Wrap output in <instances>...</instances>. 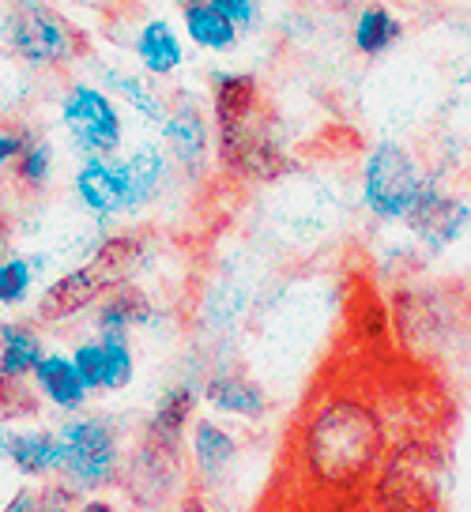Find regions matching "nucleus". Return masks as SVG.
<instances>
[{
    "mask_svg": "<svg viewBox=\"0 0 471 512\" xmlns=\"http://www.w3.org/2000/svg\"><path fill=\"white\" fill-rule=\"evenodd\" d=\"M200 396L212 407L215 415L242 418V422H260L268 415V392L245 373H212L200 384Z\"/></svg>",
    "mask_w": 471,
    "mask_h": 512,
    "instance_id": "ddd939ff",
    "label": "nucleus"
},
{
    "mask_svg": "<svg viewBox=\"0 0 471 512\" xmlns=\"http://www.w3.org/2000/svg\"><path fill=\"white\" fill-rule=\"evenodd\" d=\"M76 512H117V505H110L106 497H83Z\"/></svg>",
    "mask_w": 471,
    "mask_h": 512,
    "instance_id": "2f4dec72",
    "label": "nucleus"
},
{
    "mask_svg": "<svg viewBox=\"0 0 471 512\" xmlns=\"http://www.w3.org/2000/svg\"><path fill=\"white\" fill-rule=\"evenodd\" d=\"M110 287H114L110 275L102 272L95 260H91V264H80V268L65 272L61 279H53V283L38 294L34 317H38V324H65V320L80 317L87 309H95V305L106 298Z\"/></svg>",
    "mask_w": 471,
    "mask_h": 512,
    "instance_id": "6e6552de",
    "label": "nucleus"
},
{
    "mask_svg": "<svg viewBox=\"0 0 471 512\" xmlns=\"http://www.w3.org/2000/svg\"><path fill=\"white\" fill-rule=\"evenodd\" d=\"M57 121L65 128L68 144L76 147L83 159H91V155H117L121 144H125L121 102L102 83H68V91L61 95V106H57Z\"/></svg>",
    "mask_w": 471,
    "mask_h": 512,
    "instance_id": "39448f33",
    "label": "nucleus"
},
{
    "mask_svg": "<svg viewBox=\"0 0 471 512\" xmlns=\"http://www.w3.org/2000/svg\"><path fill=\"white\" fill-rule=\"evenodd\" d=\"M31 140V132H23V128H12V125H0V170H12L19 159V151L27 147Z\"/></svg>",
    "mask_w": 471,
    "mask_h": 512,
    "instance_id": "c756f323",
    "label": "nucleus"
},
{
    "mask_svg": "<svg viewBox=\"0 0 471 512\" xmlns=\"http://www.w3.org/2000/svg\"><path fill=\"white\" fill-rule=\"evenodd\" d=\"M238 456V437L219 426L215 418H196L189 426V460H193L200 479H219Z\"/></svg>",
    "mask_w": 471,
    "mask_h": 512,
    "instance_id": "dca6fc26",
    "label": "nucleus"
},
{
    "mask_svg": "<svg viewBox=\"0 0 471 512\" xmlns=\"http://www.w3.org/2000/svg\"><path fill=\"white\" fill-rule=\"evenodd\" d=\"M151 317H155V305L144 290L132 283H117L95 305V332H132Z\"/></svg>",
    "mask_w": 471,
    "mask_h": 512,
    "instance_id": "412c9836",
    "label": "nucleus"
},
{
    "mask_svg": "<svg viewBox=\"0 0 471 512\" xmlns=\"http://www.w3.org/2000/svg\"><path fill=\"white\" fill-rule=\"evenodd\" d=\"M0 91H4V80H0Z\"/></svg>",
    "mask_w": 471,
    "mask_h": 512,
    "instance_id": "e433bc0d",
    "label": "nucleus"
},
{
    "mask_svg": "<svg viewBox=\"0 0 471 512\" xmlns=\"http://www.w3.org/2000/svg\"><path fill=\"white\" fill-rule=\"evenodd\" d=\"M121 162H125V177H129V215H136L159 200L174 162H170L163 144H151V140L136 144Z\"/></svg>",
    "mask_w": 471,
    "mask_h": 512,
    "instance_id": "2eb2a0df",
    "label": "nucleus"
},
{
    "mask_svg": "<svg viewBox=\"0 0 471 512\" xmlns=\"http://www.w3.org/2000/svg\"><path fill=\"white\" fill-rule=\"evenodd\" d=\"M42 411V396L34 381H4L0 377V418L16 422V418H34Z\"/></svg>",
    "mask_w": 471,
    "mask_h": 512,
    "instance_id": "a878e982",
    "label": "nucleus"
},
{
    "mask_svg": "<svg viewBox=\"0 0 471 512\" xmlns=\"http://www.w3.org/2000/svg\"><path fill=\"white\" fill-rule=\"evenodd\" d=\"M0 38L12 49L16 61L38 68V72H61L87 53V42L76 31V23H68V16H61L57 8H49L42 0H19L4 16Z\"/></svg>",
    "mask_w": 471,
    "mask_h": 512,
    "instance_id": "7ed1b4c3",
    "label": "nucleus"
},
{
    "mask_svg": "<svg viewBox=\"0 0 471 512\" xmlns=\"http://www.w3.org/2000/svg\"><path fill=\"white\" fill-rule=\"evenodd\" d=\"M72 362H76V369H80L83 384L91 388V396L95 392H106V347H102V339H83V343H76L72 347Z\"/></svg>",
    "mask_w": 471,
    "mask_h": 512,
    "instance_id": "bb28decb",
    "label": "nucleus"
},
{
    "mask_svg": "<svg viewBox=\"0 0 471 512\" xmlns=\"http://www.w3.org/2000/svg\"><path fill=\"white\" fill-rule=\"evenodd\" d=\"M174 512H212V509H208V501H204L200 494H189V497H181Z\"/></svg>",
    "mask_w": 471,
    "mask_h": 512,
    "instance_id": "473e14b6",
    "label": "nucleus"
},
{
    "mask_svg": "<svg viewBox=\"0 0 471 512\" xmlns=\"http://www.w3.org/2000/svg\"><path fill=\"white\" fill-rule=\"evenodd\" d=\"M102 83H106V91H110L121 106H129L140 121L163 128L166 113H170V102L159 95V87H155V83H147L144 76L125 72V68H102Z\"/></svg>",
    "mask_w": 471,
    "mask_h": 512,
    "instance_id": "aec40b11",
    "label": "nucleus"
},
{
    "mask_svg": "<svg viewBox=\"0 0 471 512\" xmlns=\"http://www.w3.org/2000/svg\"><path fill=\"white\" fill-rule=\"evenodd\" d=\"M8 464L16 467L23 479H34V482L61 479V471H65V441H61L57 430H42V426L12 430Z\"/></svg>",
    "mask_w": 471,
    "mask_h": 512,
    "instance_id": "9b49d317",
    "label": "nucleus"
},
{
    "mask_svg": "<svg viewBox=\"0 0 471 512\" xmlns=\"http://www.w3.org/2000/svg\"><path fill=\"white\" fill-rule=\"evenodd\" d=\"M12 174H16L19 189L42 192L49 181H53V144H49V140H42V136H31V140H27V147L19 151Z\"/></svg>",
    "mask_w": 471,
    "mask_h": 512,
    "instance_id": "b1692460",
    "label": "nucleus"
},
{
    "mask_svg": "<svg viewBox=\"0 0 471 512\" xmlns=\"http://www.w3.org/2000/svg\"><path fill=\"white\" fill-rule=\"evenodd\" d=\"M163 147L170 162L185 177H200L215 151V128H208V117L196 102H178L170 106L163 121Z\"/></svg>",
    "mask_w": 471,
    "mask_h": 512,
    "instance_id": "1a4fd4ad",
    "label": "nucleus"
},
{
    "mask_svg": "<svg viewBox=\"0 0 471 512\" xmlns=\"http://www.w3.org/2000/svg\"><path fill=\"white\" fill-rule=\"evenodd\" d=\"M34 388H38V396L46 407L53 411H61V415H76L87 407L91 400V388L83 384L80 369L72 362V354L65 351H46L42 354V362L34 369Z\"/></svg>",
    "mask_w": 471,
    "mask_h": 512,
    "instance_id": "f8f14e48",
    "label": "nucleus"
},
{
    "mask_svg": "<svg viewBox=\"0 0 471 512\" xmlns=\"http://www.w3.org/2000/svg\"><path fill=\"white\" fill-rule=\"evenodd\" d=\"M181 34H185L196 49H204V53H227V49H234L238 38H242V31L219 12L215 0L181 4Z\"/></svg>",
    "mask_w": 471,
    "mask_h": 512,
    "instance_id": "6ab92c4d",
    "label": "nucleus"
},
{
    "mask_svg": "<svg viewBox=\"0 0 471 512\" xmlns=\"http://www.w3.org/2000/svg\"><path fill=\"white\" fill-rule=\"evenodd\" d=\"M83 494L72 486V482L57 479L42 486V512H76L80 509Z\"/></svg>",
    "mask_w": 471,
    "mask_h": 512,
    "instance_id": "cd10ccee",
    "label": "nucleus"
},
{
    "mask_svg": "<svg viewBox=\"0 0 471 512\" xmlns=\"http://www.w3.org/2000/svg\"><path fill=\"white\" fill-rule=\"evenodd\" d=\"M0 512H42V490H34V486H19L16 494L4 501V509Z\"/></svg>",
    "mask_w": 471,
    "mask_h": 512,
    "instance_id": "7c9ffc66",
    "label": "nucleus"
},
{
    "mask_svg": "<svg viewBox=\"0 0 471 512\" xmlns=\"http://www.w3.org/2000/svg\"><path fill=\"white\" fill-rule=\"evenodd\" d=\"M46 343L27 320H0V377L4 381H31Z\"/></svg>",
    "mask_w": 471,
    "mask_h": 512,
    "instance_id": "f3484780",
    "label": "nucleus"
},
{
    "mask_svg": "<svg viewBox=\"0 0 471 512\" xmlns=\"http://www.w3.org/2000/svg\"><path fill=\"white\" fill-rule=\"evenodd\" d=\"M181 4H204V0H181Z\"/></svg>",
    "mask_w": 471,
    "mask_h": 512,
    "instance_id": "c9c22d12",
    "label": "nucleus"
},
{
    "mask_svg": "<svg viewBox=\"0 0 471 512\" xmlns=\"http://www.w3.org/2000/svg\"><path fill=\"white\" fill-rule=\"evenodd\" d=\"M98 339L106 347V392H125L136 373L129 332H98Z\"/></svg>",
    "mask_w": 471,
    "mask_h": 512,
    "instance_id": "393cba45",
    "label": "nucleus"
},
{
    "mask_svg": "<svg viewBox=\"0 0 471 512\" xmlns=\"http://www.w3.org/2000/svg\"><path fill=\"white\" fill-rule=\"evenodd\" d=\"M200 400H204V396H200L196 384H189V381L170 384L163 396H159V403H155L151 418H147L144 445L181 456V441H189V426L196 422Z\"/></svg>",
    "mask_w": 471,
    "mask_h": 512,
    "instance_id": "9d476101",
    "label": "nucleus"
},
{
    "mask_svg": "<svg viewBox=\"0 0 471 512\" xmlns=\"http://www.w3.org/2000/svg\"><path fill=\"white\" fill-rule=\"evenodd\" d=\"M438 170V166H434ZM404 230L411 234V241L419 245V253L438 260L453 249L456 241L471 230V200L460 196L445 185V170L434 174V181L426 185L423 200L415 204V211L407 215Z\"/></svg>",
    "mask_w": 471,
    "mask_h": 512,
    "instance_id": "423d86ee",
    "label": "nucleus"
},
{
    "mask_svg": "<svg viewBox=\"0 0 471 512\" xmlns=\"http://www.w3.org/2000/svg\"><path fill=\"white\" fill-rule=\"evenodd\" d=\"M434 166L415 155L400 140H377L358 166V204L381 226H404L415 204L423 200L426 185L434 181Z\"/></svg>",
    "mask_w": 471,
    "mask_h": 512,
    "instance_id": "f03ea898",
    "label": "nucleus"
},
{
    "mask_svg": "<svg viewBox=\"0 0 471 512\" xmlns=\"http://www.w3.org/2000/svg\"><path fill=\"white\" fill-rule=\"evenodd\" d=\"M404 19L392 12L389 4H366L351 23V46L358 57H385L389 49L404 42Z\"/></svg>",
    "mask_w": 471,
    "mask_h": 512,
    "instance_id": "a211bd4d",
    "label": "nucleus"
},
{
    "mask_svg": "<svg viewBox=\"0 0 471 512\" xmlns=\"http://www.w3.org/2000/svg\"><path fill=\"white\" fill-rule=\"evenodd\" d=\"M389 452V426L374 400L358 392H332L309 407L298 430V460L317 486L351 490L374 479Z\"/></svg>",
    "mask_w": 471,
    "mask_h": 512,
    "instance_id": "f257e3e1",
    "label": "nucleus"
},
{
    "mask_svg": "<svg viewBox=\"0 0 471 512\" xmlns=\"http://www.w3.org/2000/svg\"><path fill=\"white\" fill-rule=\"evenodd\" d=\"M132 53H136V61H140L147 76L166 80L185 64V38H181L170 19H144L136 38H132Z\"/></svg>",
    "mask_w": 471,
    "mask_h": 512,
    "instance_id": "4468645a",
    "label": "nucleus"
},
{
    "mask_svg": "<svg viewBox=\"0 0 471 512\" xmlns=\"http://www.w3.org/2000/svg\"><path fill=\"white\" fill-rule=\"evenodd\" d=\"M219 4V12L238 27V31H253L260 23V8H264V0H215Z\"/></svg>",
    "mask_w": 471,
    "mask_h": 512,
    "instance_id": "c85d7f7f",
    "label": "nucleus"
},
{
    "mask_svg": "<svg viewBox=\"0 0 471 512\" xmlns=\"http://www.w3.org/2000/svg\"><path fill=\"white\" fill-rule=\"evenodd\" d=\"M144 256H147L144 234H110V238L98 241L91 260L110 275V283L117 287V283H129V275L144 264Z\"/></svg>",
    "mask_w": 471,
    "mask_h": 512,
    "instance_id": "4be33fe9",
    "label": "nucleus"
},
{
    "mask_svg": "<svg viewBox=\"0 0 471 512\" xmlns=\"http://www.w3.org/2000/svg\"><path fill=\"white\" fill-rule=\"evenodd\" d=\"M8 445H12V430H8V422L0 418V460H8Z\"/></svg>",
    "mask_w": 471,
    "mask_h": 512,
    "instance_id": "72a5a7b5",
    "label": "nucleus"
},
{
    "mask_svg": "<svg viewBox=\"0 0 471 512\" xmlns=\"http://www.w3.org/2000/svg\"><path fill=\"white\" fill-rule=\"evenodd\" d=\"M460 87H464V91H468V95H471V64H468V68H464V76H460Z\"/></svg>",
    "mask_w": 471,
    "mask_h": 512,
    "instance_id": "f704fd0d",
    "label": "nucleus"
},
{
    "mask_svg": "<svg viewBox=\"0 0 471 512\" xmlns=\"http://www.w3.org/2000/svg\"><path fill=\"white\" fill-rule=\"evenodd\" d=\"M72 196L98 226H110L114 219L129 215V177L125 162L117 155H91L72 174Z\"/></svg>",
    "mask_w": 471,
    "mask_h": 512,
    "instance_id": "0eeeda50",
    "label": "nucleus"
},
{
    "mask_svg": "<svg viewBox=\"0 0 471 512\" xmlns=\"http://www.w3.org/2000/svg\"><path fill=\"white\" fill-rule=\"evenodd\" d=\"M42 272V256H0V309H19L34 294V279Z\"/></svg>",
    "mask_w": 471,
    "mask_h": 512,
    "instance_id": "5701e85b",
    "label": "nucleus"
},
{
    "mask_svg": "<svg viewBox=\"0 0 471 512\" xmlns=\"http://www.w3.org/2000/svg\"><path fill=\"white\" fill-rule=\"evenodd\" d=\"M57 433L65 441L61 479L72 482L83 497L98 494L121 479V445H117V430L110 418L76 411L57 426Z\"/></svg>",
    "mask_w": 471,
    "mask_h": 512,
    "instance_id": "20e7f679",
    "label": "nucleus"
}]
</instances>
